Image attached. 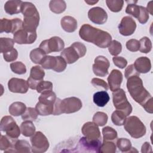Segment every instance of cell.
Wrapping results in <instances>:
<instances>
[{"mask_svg": "<svg viewBox=\"0 0 153 153\" xmlns=\"http://www.w3.org/2000/svg\"><path fill=\"white\" fill-rule=\"evenodd\" d=\"M79 35L84 41L91 42L102 48L108 47L112 41V36L108 32L88 24H84L81 27Z\"/></svg>", "mask_w": 153, "mask_h": 153, "instance_id": "obj_1", "label": "cell"}, {"mask_svg": "<svg viewBox=\"0 0 153 153\" xmlns=\"http://www.w3.org/2000/svg\"><path fill=\"white\" fill-rule=\"evenodd\" d=\"M127 88L131 97L142 106L152 97L150 93L145 88L142 79L137 76L127 79Z\"/></svg>", "mask_w": 153, "mask_h": 153, "instance_id": "obj_2", "label": "cell"}, {"mask_svg": "<svg viewBox=\"0 0 153 153\" xmlns=\"http://www.w3.org/2000/svg\"><path fill=\"white\" fill-rule=\"evenodd\" d=\"M21 13L23 15L22 28L27 32H35L39 23V13L35 6L29 2H23Z\"/></svg>", "mask_w": 153, "mask_h": 153, "instance_id": "obj_3", "label": "cell"}, {"mask_svg": "<svg viewBox=\"0 0 153 153\" xmlns=\"http://www.w3.org/2000/svg\"><path fill=\"white\" fill-rule=\"evenodd\" d=\"M81 100L76 97H70L61 100L57 98L54 103L53 115L71 114L78 111L82 108Z\"/></svg>", "mask_w": 153, "mask_h": 153, "instance_id": "obj_4", "label": "cell"}, {"mask_svg": "<svg viewBox=\"0 0 153 153\" xmlns=\"http://www.w3.org/2000/svg\"><path fill=\"white\" fill-rule=\"evenodd\" d=\"M124 128L130 136L134 139L140 138L146 133L145 126L136 116L127 118L124 124Z\"/></svg>", "mask_w": 153, "mask_h": 153, "instance_id": "obj_5", "label": "cell"}, {"mask_svg": "<svg viewBox=\"0 0 153 153\" xmlns=\"http://www.w3.org/2000/svg\"><path fill=\"white\" fill-rule=\"evenodd\" d=\"M112 101L116 109L122 111L127 117L131 113L132 106L128 101L123 89L120 88L113 92Z\"/></svg>", "mask_w": 153, "mask_h": 153, "instance_id": "obj_6", "label": "cell"}, {"mask_svg": "<svg viewBox=\"0 0 153 153\" xmlns=\"http://www.w3.org/2000/svg\"><path fill=\"white\" fill-rule=\"evenodd\" d=\"M31 149L34 153H42L47 151L50 144L46 136L41 131H36L30 138Z\"/></svg>", "mask_w": 153, "mask_h": 153, "instance_id": "obj_7", "label": "cell"}, {"mask_svg": "<svg viewBox=\"0 0 153 153\" xmlns=\"http://www.w3.org/2000/svg\"><path fill=\"white\" fill-rule=\"evenodd\" d=\"M64 41L59 36H53L48 39L44 40L39 47L46 54L61 51L64 49Z\"/></svg>", "mask_w": 153, "mask_h": 153, "instance_id": "obj_8", "label": "cell"}, {"mask_svg": "<svg viewBox=\"0 0 153 153\" xmlns=\"http://www.w3.org/2000/svg\"><path fill=\"white\" fill-rule=\"evenodd\" d=\"M126 13L136 18L141 24H145L149 19V13L146 8L134 4L127 5Z\"/></svg>", "mask_w": 153, "mask_h": 153, "instance_id": "obj_9", "label": "cell"}, {"mask_svg": "<svg viewBox=\"0 0 153 153\" xmlns=\"http://www.w3.org/2000/svg\"><path fill=\"white\" fill-rule=\"evenodd\" d=\"M23 22L21 19L16 18L9 20L8 19H1L0 32L14 33L19 30L22 29Z\"/></svg>", "mask_w": 153, "mask_h": 153, "instance_id": "obj_10", "label": "cell"}, {"mask_svg": "<svg viewBox=\"0 0 153 153\" xmlns=\"http://www.w3.org/2000/svg\"><path fill=\"white\" fill-rule=\"evenodd\" d=\"M110 66L109 60L103 56H99L94 59L93 65V73L98 76H105L108 74V69Z\"/></svg>", "mask_w": 153, "mask_h": 153, "instance_id": "obj_11", "label": "cell"}, {"mask_svg": "<svg viewBox=\"0 0 153 153\" xmlns=\"http://www.w3.org/2000/svg\"><path fill=\"white\" fill-rule=\"evenodd\" d=\"M101 144V139L90 140L85 137H82L80 138L76 148L80 149L81 152H99Z\"/></svg>", "mask_w": 153, "mask_h": 153, "instance_id": "obj_12", "label": "cell"}, {"mask_svg": "<svg viewBox=\"0 0 153 153\" xmlns=\"http://www.w3.org/2000/svg\"><path fill=\"white\" fill-rule=\"evenodd\" d=\"M45 76V72L43 68L39 66H33L30 72L29 77L27 82L29 87L32 90H36L39 82L43 81Z\"/></svg>", "mask_w": 153, "mask_h": 153, "instance_id": "obj_13", "label": "cell"}, {"mask_svg": "<svg viewBox=\"0 0 153 153\" xmlns=\"http://www.w3.org/2000/svg\"><path fill=\"white\" fill-rule=\"evenodd\" d=\"M37 37L36 32H27L23 28L17 31L13 35V39L19 44H31L33 43Z\"/></svg>", "mask_w": 153, "mask_h": 153, "instance_id": "obj_14", "label": "cell"}, {"mask_svg": "<svg viewBox=\"0 0 153 153\" xmlns=\"http://www.w3.org/2000/svg\"><path fill=\"white\" fill-rule=\"evenodd\" d=\"M136 29V22L130 16L123 17L118 25L119 32L123 36L131 35L134 32Z\"/></svg>", "mask_w": 153, "mask_h": 153, "instance_id": "obj_15", "label": "cell"}, {"mask_svg": "<svg viewBox=\"0 0 153 153\" xmlns=\"http://www.w3.org/2000/svg\"><path fill=\"white\" fill-rule=\"evenodd\" d=\"M88 17L93 23L97 25H103L106 22L108 19L107 13L103 8L99 7L90 9Z\"/></svg>", "mask_w": 153, "mask_h": 153, "instance_id": "obj_16", "label": "cell"}, {"mask_svg": "<svg viewBox=\"0 0 153 153\" xmlns=\"http://www.w3.org/2000/svg\"><path fill=\"white\" fill-rule=\"evenodd\" d=\"M82 133L90 140L101 139L100 131L98 126L94 122H87L82 127Z\"/></svg>", "mask_w": 153, "mask_h": 153, "instance_id": "obj_17", "label": "cell"}, {"mask_svg": "<svg viewBox=\"0 0 153 153\" xmlns=\"http://www.w3.org/2000/svg\"><path fill=\"white\" fill-rule=\"evenodd\" d=\"M8 87L11 92L24 94L27 92L29 86L27 81L21 78H12L8 81Z\"/></svg>", "mask_w": 153, "mask_h": 153, "instance_id": "obj_18", "label": "cell"}, {"mask_svg": "<svg viewBox=\"0 0 153 153\" xmlns=\"http://www.w3.org/2000/svg\"><path fill=\"white\" fill-rule=\"evenodd\" d=\"M123 79V76L121 72L118 69H113L107 78L110 90L114 92L120 89Z\"/></svg>", "mask_w": 153, "mask_h": 153, "instance_id": "obj_19", "label": "cell"}, {"mask_svg": "<svg viewBox=\"0 0 153 153\" xmlns=\"http://www.w3.org/2000/svg\"><path fill=\"white\" fill-rule=\"evenodd\" d=\"M60 56L68 64H72L76 62L80 58V56L78 52L71 45L70 47L64 48L61 52Z\"/></svg>", "mask_w": 153, "mask_h": 153, "instance_id": "obj_20", "label": "cell"}, {"mask_svg": "<svg viewBox=\"0 0 153 153\" xmlns=\"http://www.w3.org/2000/svg\"><path fill=\"white\" fill-rule=\"evenodd\" d=\"M134 66L139 73L146 74L151 69L150 59L147 57H140L137 58L134 63Z\"/></svg>", "mask_w": 153, "mask_h": 153, "instance_id": "obj_21", "label": "cell"}, {"mask_svg": "<svg viewBox=\"0 0 153 153\" xmlns=\"http://www.w3.org/2000/svg\"><path fill=\"white\" fill-rule=\"evenodd\" d=\"M60 24L62 29L66 32H74L76 30L78 24L76 20L69 16H64L60 20Z\"/></svg>", "mask_w": 153, "mask_h": 153, "instance_id": "obj_22", "label": "cell"}, {"mask_svg": "<svg viewBox=\"0 0 153 153\" xmlns=\"http://www.w3.org/2000/svg\"><path fill=\"white\" fill-rule=\"evenodd\" d=\"M17 139H13L8 136L1 135L0 139V149L4 152H14V148Z\"/></svg>", "mask_w": 153, "mask_h": 153, "instance_id": "obj_23", "label": "cell"}, {"mask_svg": "<svg viewBox=\"0 0 153 153\" xmlns=\"http://www.w3.org/2000/svg\"><path fill=\"white\" fill-rule=\"evenodd\" d=\"M22 2L23 1L18 0L8 1L4 5V10L7 14L10 15L20 13L21 12Z\"/></svg>", "mask_w": 153, "mask_h": 153, "instance_id": "obj_24", "label": "cell"}, {"mask_svg": "<svg viewBox=\"0 0 153 153\" xmlns=\"http://www.w3.org/2000/svg\"><path fill=\"white\" fill-rule=\"evenodd\" d=\"M110 99L109 94L106 91H100L93 94V102L99 107L105 106Z\"/></svg>", "mask_w": 153, "mask_h": 153, "instance_id": "obj_25", "label": "cell"}, {"mask_svg": "<svg viewBox=\"0 0 153 153\" xmlns=\"http://www.w3.org/2000/svg\"><path fill=\"white\" fill-rule=\"evenodd\" d=\"M26 105L21 102H15L11 104L9 107L8 111L10 115L18 117L19 115H22L26 109Z\"/></svg>", "mask_w": 153, "mask_h": 153, "instance_id": "obj_26", "label": "cell"}, {"mask_svg": "<svg viewBox=\"0 0 153 153\" xmlns=\"http://www.w3.org/2000/svg\"><path fill=\"white\" fill-rule=\"evenodd\" d=\"M17 124L11 116H4L2 118L0 123V129L2 131L7 133L12 130Z\"/></svg>", "mask_w": 153, "mask_h": 153, "instance_id": "obj_27", "label": "cell"}, {"mask_svg": "<svg viewBox=\"0 0 153 153\" xmlns=\"http://www.w3.org/2000/svg\"><path fill=\"white\" fill-rule=\"evenodd\" d=\"M22 134L25 137L33 136L35 132V127L31 121H24L20 125Z\"/></svg>", "mask_w": 153, "mask_h": 153, "instance_id": "obj_28", "label": "cell"}, {"mask_svg": "<svg viewBox=\"0 0 153 153\" xmlns=\"http://www.w3.org/2000/svg\"><path fill=\"white\" fill-rule=\"evenodd\" d=\"M49 7L53 13L60 14L65 11L66 4L65 1L62 0H53L50 2Z\"/></svg>", "mask_w": 153, "mask_h": 153, "instance_id": "obj_29", "label": "cell"}, {"mask_svg": "<svg viewBox=\"0 0 153 153\" xmlns=\"http://www.w3.org/2000/svg\"><path fill=\"white\" fill-rule=\"evenodd\" d=\"M35 109L39 115H41V116L49 115L50 114H53L54 104L47 105V104H44L38 102L35 106Z\"/></svg>", "mask_w": 153, "mask_h": 153, "instance_id": "obj_30", "label": "cell"}, {"mask_svg": "<svg viewBox=\"0 0 153 153\" xmlns=\"http://www.w3.org/2000/svg\"><path fill=\"white\" fill-rule=\"evenodd\" d=\"M30 59L35 64H41L42 60L46 56V53L40 48L32 50L29 54Z\"/></svg>", "mask_w": 153, "mask_h": 153, "instance_id": "obj_31", "label": "cell"}, {"mask_svg": "<svg viewBox=\"0 0 153 153\" xmlns=\"http://www.w3.org/2000/svg\"><path fill=\"white\" fill-rule=\"evenodd\" d=\"M31 146L26 140H17L14 145V152L28 153L30 152Z\"/></svg>", "mask_w": 153, "mask_h": 153, "instance_id": "obj_32", "label": "cell"}, {"mask_svg": "<svg viewBox=\"0 0 153 153\" xmlns=\"http://www.w3.org/2000/svg\"><path fill=\"white\" fill-rule=\"evenodd\" d=\"M57 97L55 93H54L53 91H50L41 93L38 98V100L39 102L44 104L53 105Z\"/></svg>", "mask_w": 153, "mask_h": 153, "instance_id": "obj_33", "label": "cell"}, {"mask_svg": "<svg viewBox=\"0 0 153 153\" xmlns=\"http://www.w3.org/2000/svg\"><path fill=\"white\" fill-rule=\"evenodd\" d=\"M57 63V56H46L41 63V65L43 69L54 70L56 67Z\"/></svg>", "mask_w": 153, "mask_h": 153, "instance_id": "obj_34", "label": "cell"}, {"mask_svg": "<svg viewBox=\"0 0 153 153\" xmlns=\"http://www.w3.org/2000/svg\"><path fill=\"white\" fill-rule=\"evenodd\" d=\"M14 39L9 38H0V52L4 53L8 52L14 48Z\"/></svg>", "mask_w": 153, "mask_h": 153, "instance_id": "obj_35", "label": "cell"}, {"mask_svg": "<svg viewBox=\"0 0 153 153\" xmlns=\"http://www.w3.org/2000/svg\"><path fill=\"white\" fill-rule=\"evenodd\" d=\"M126 115L121 111L116 110L112 114L111 120L112 123L118 126L124 125L126 120Z\"/></svg>", "mask_w": 153, "mask_h": 153, "instance_id": "obj_36", "label": "cell"}, {"mask_svg": "<svg viewBox=\"0 0 153 153\" xmlns=\"http://www.w3.org/2000/svg\"><path fill=\"white\" fill-rule=\"evenodd\" d=\"M117 146L118 148L123 152H130L131 149V143L130 140L127 138H119L117 141Z\"/></svg>", "mask_w": 153, "mask_h": 153, "instance_id": "obj_37", "label": "cell"}, {"mask_svg": "<svg viewBox=\"0 0 153 153\" xmlns=\"http://www.w3.org/2000/svg\"><path fill=\"white\" fill-rule=\"evenodd\" d=\"M139 50L142 53H148L152 49V42L150 39L146 36L142 38L139 41Z\"/></svg>", "mask_w": 153, "mask_h": 153, "instance_id": "obj_38", "label": "cell"}, {"mask_svg": "<svg viewBox=\"0 0 153 153\" xmlns=\"http://www.w3.org/2000/svg\"><path fill=\"white\" fill-rule=\"evenodd\" d=\"M38 113L35 108L28 107L26 108L25 112L22 115V118L24 121H34L37 119Z\"/></svg>", "mask_w": 153, "mask_h": 153, "instance_id": "obj_39", "label": "cell"}, {"mask_svg": "<svg viewBox=\"0 0 153 153\" xmlns=\"http://www.w3.org/2000/svg\"><path fill=\"white\" fill-rule=\"evenodd\" d=\"M102 134L103 140H113L116 139L118 136L117 131L109 126L103 128Z\"/></svg>", "mask_w": 153, "mask_h": 153, "instance_id": "obj_40", "label": "cell"}, {"mask_svg": "<svg viewBox=\"0 0 153 153\" xmlns=\"http://www.w3.org/2000/svg\"><path fill=\"white\" fill-rule=\"evenodd\" d=\"M106 3L108 8L112 12L117 13L120 11L124 5L123 0H106Z\"/></svg>", "mask_w": 153, "mask_h": 153, "instance_id": "obj_41", "label": "cell"}, {"mask_svg": "<svg viewBox=\"0 0 153 153\" xmlns=\"http://www.w3.org/2000/svg\"><path fill=\"white\" fill-rule=\"evenodd\" d=\"M108 115L103 112H97L93 117V121L98 126H105L108 121Z\"/></svg>", "mask_w": 153, "mask_h": 153, "instance_id": "obj_42", "label": "cell"}, {"mask_svg": "<svg viewBox=\"0 0 153 153\" xmlns=\"http://www.w3.org/2000/svg\"><path fill=\"white\" fill-rule=\"evenodd\" d=\"M116 152V145L112 142L103 140L100 147L99 152L102 153H115Z\"/></svg>", "mask_w": 153, "mask_h": 153, "instance_id": "obj_43", "label": "cell"}, {"mask_svg": "<svg viewBox=\"0 0 153 153\" xmlns=\"http://www.w3.org/2000/svg\"><path fill=\"white\" fill-rule=\"evenodd\" d=\"M108 50L111 55L116 56L121 52L122 45L120 42L116 40H113L108 46Z\"/></svg>", "mask_w": 153, "mask_h": 153, "instance_id": "obj_44", "label": "cell"}, {"mask_svg": "<svg viewBox=\"0 0 153 153\" xmlns=\"http://www.w3.org/2000/svg\"><path fill=\"white\" fill-rule=\"evenodd\" d=\"M10 68L11 71L19 75H22L26 72V66L21 62H16L10 64Z\"/></svg>", "mask_w": 153, "mask_h": 153, "instance_id": "obj_45", "label": "cell"}, {"mask_svg": "<svg viewBox=\"0 0 153 153\" xmlns=\"http://www.w3.org/2000/svg\"><path fill=\"white\" fill-rule=\"evenodd\" d=\"M36 90L39 93L52 91L53 83L48 81H42L39 82Z\"/></svg>", "mask_w": 153, "mask_h": 153, "instance_id": "obj_46", "label": "cell"}, {"mask_svg": "<svg viewBox=\"0 0 153 153\" xmlns=\"http://www.w3.org/2000/svg\"><path fill=\"white\" fill-rule=\"evenodd\" d=\"M4 60L7 62H11L16 60L18 57V52L16 49L13 48L11 50L3 53Z\"/></svg>", "mask_w": 153, "mask_h": 153, "instance_id": "obj_47", "label": "cell"}, {"mask_svg": "<svg viewBox=\"0 0 153 153\" xmlns=\"http://www.w3.org/2000/svg\"><path fill=\"white\" fill-rule=\"evenodd\" d=\"M139 41L135 39H131L127 41L126 48L131 52L137 51L139 49Z\"/></svg>", "mask_w": 153, "mask_h": 153, "instance_id": "obj_48", "label": "cell"}, {"mask_svg": "<svg viewBox=\"0 0 153 153\" xmlns=\"http://www.w3.org/2000/svg\"><path fill=\"white\" fill-rule=\"evenodd\" d=\"M71 46L73 47L76 50V51L79 54L80 58L85 56L87 51V48L84 44L79 42H74L71 45Z\"/></svg>", "mask_w": 153, "mask_h": 153, "instance_id": "obj_49", "label": "cell"}, {"mask_svg": "<svg viewBox=\"0 0 153 153\" xmlns=\"http://www.w3.org/2000/svg\"><path fill=\"white\" fill-rule=\"evenodd\" d=\"M140 73H139L137 70L136 69L134 65H130L129 66H128L126 70H125V73H124V75L126 79H128L131 76H139Z\"/></svg>", "mask_w": 153, "mask_h": 153, "instance_id": "obj_50", "label": "cell"}, {"mask_svg": "<svg viewBox=\"0 0 153 153\" xmlns=\"http://www.w3.org/2000/svg\"><path fill=\"white\" fill-rule=\"evenodd\" d=\"M57 65L53 71L57 72H63L66 69L67 63L62 56H57Z\"/></svg>", "mask_w": 153, "mask_h": 153, "instance_id": "obj_51", "label": "cell"}, {"mask_svg": "<svg viewBox=\"0 0 153 153\" xmlns=\"http://www.w3.org/2000/svg\"><path fill=\"white\" fill-rule=\"evenodd\" d=\"M112 61L116 66L121 69H124L127 65V60L123 57L114 56L112 58Z\"/></svg>", "mask_w": 153, "mask_h": 153, "instance_id": "obj_52", "label": "cell"}, {"mask_svg": "<svg viewBox=\"0 0 153 153\" xmlns=\"http://www.w3.org/2000/svg\"><path fill=\"white\" fill-rule=\"evenodd\" d=\"M91 84L96 88L98 87H102L103 88H104L106 90H108V84L103 79H101L100 78H94L91 79Z\"/></svg>", "mask_w": 153, "mask_h": 153, "instance_id": "obj_53", "label": "cell"}, {"mask_svg": "<svg viewBox=\"0 0 153 153\" xmlns=\"http://www.w3.org/2000/svg\"><path fill=\"white\" fill-rule=\"evenodd\" d=\"M152 151V147L151 146V145L149 144V143L146 142H145L142 146V148H141V152L142 153H145V152H151Z\"/></svg>", "mask_w": 153, "mask_h": 153, "instance_id": "obj_54", "label": "cell"}, {"mask_svg": "<svg viewBox=\"0 0 153 153\" xmlns=\"http://www.w3.org/2000/svg\"><path fill=\"white\" fill-rule=\"evenodd\" d=\"M152 1H150L147 5V8H146V10L148 11V12L151 15H152Z\"/></svg>", "mask_w": 153, "mask_h": 153, "instance_id": "obj_55", "label": "cell"}, {"mask_svg": "<svg viewBox=\"0 0 153 153\" xmlns=\"http://www.w3.org/2000/svg\"><path fill=\"white\" fill-rule=\"evenodd\" d=\"M85 2L88 4V5H93L94 4H96L97 2H98V1H85Z\"/></svg>", "mask_w": 153, "mask_h": 153, "instance_id": "obj_56", "label": "cell"}]
</instances>
